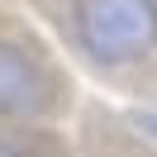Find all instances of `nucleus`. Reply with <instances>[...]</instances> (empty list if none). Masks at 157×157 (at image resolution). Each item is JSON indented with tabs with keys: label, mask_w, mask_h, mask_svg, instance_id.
I'll list each match as a JSON object with an SVG mask.
<instances>
[{
	"label": "nucleus",
	"mask_w": 157,
	"mask_h": 157,
	"mask_svg": "<svg viewBox=\"0 0 157 157\" xmlns=\"http://www.w3.org/2000/svg\"><path fill=\"white\" fill-rule=\"evenodd\" d=\"M0 157H29V152H24L14 138H0Z\"/></svg>",
	"instance_id": "3"
},
{
	"label": "nucleus",
	"mask_w": 157,
	"mask_h": 157,
	"mask_svg": "<svg viewBox=\"0 0 157 157\" xmlns=\"http://www.w3.org/2000/svg\"><path fill=\"white\" fill-rule=\"evenodd\" d=\"M52 105V76L19 43H0V119H29Z\"/></svg>",
	"instance_id": "2"
},
{
	"label": "nucleus",
	"mask_w": 157,
	"mask_h": 157,
	"mask_svg": "<svg viewBox=\"0 0 157 157\" xmlns=\"http://www.w3.org/2000/svg\"><path fill=\"white\" fill-rule=\"evenodd\" d=\"M76 38L105 67L138 62L157 48V0H81Z\"/></svg>",
	"instance_id": "1"
}]
</instances>
